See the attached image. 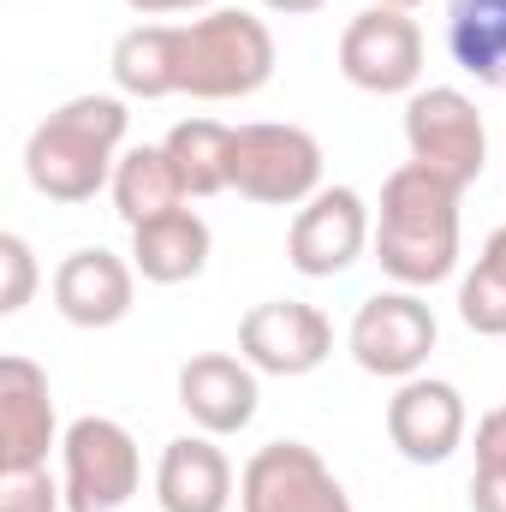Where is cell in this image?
<instances>
[{
	"mask_svg": "<svg viewBox=\"0 0 506 512\" xmlns=\"http://www.w3.org/2000/svg\"><path fill=\"white\" fill-rule=\"evenodd\" d=\"M239 507L245 512H352V495L304 441H268L239 471Z\"/></svg>",
	"mask_w": 506,
	"mask_h": 512,
	"instance_id": "obj_9",
	"label": "cell"
},
{
	"mask_svg": "<svg viewBox=\"0 0 506 512\" xmlns=\"http://www.w3.org/2000/svg\"><path fill=\"white\" fill-rule=\"evenodd\" d=\"M36 292V251L24 233H0V316H18Z\"/></svg>",
	"mask_w": 506,
	"mask_h": 512,
	"instance_id": "obj_24",
	"label": "cell"
},
{
	"mask_svg": "<svg viewBox=\"0 0 506 512\" xmlns=\"http://www.w3.org/2000/svg\"><path fill=\"white\" fill-rule=\"evenodd\" d=\"M179 405L185 417L203 429V435H239L251 429L256 405H262V387H256V370L233 352H197L179 364Z\"/></svg>",
	"mask_w": 506,
	"mask_h": 512,
	"instance_id": "obj_14",
	"label": "cell"
},
{
	"mask_svg": "<svg viewBox=\"0 0 506 512\" xmlns=\"http://www.w3.org/2000/svg\"><path fill=\"white\" fill-rule=\"evenodd\" d=\"M48 447H60L48 370L24 352L0 358V471H42Z\"/></svg>",
	"mask_w": 506,
	"mask_h": 512,
	"instance_id": "obj_13",
	"label": "cell"
},
{
	"mask_svg": "<svg viewBox=\"0 0 506 512\" xmlns=\"http://www.w3.org/2000/svg\"><path fill=\"white\" fill-rule=\"evenodd\" d=\"M126 6L143 18H167V12H209L215 0H126Z\"/></svg>",
	"mask_w": 506,
	"mask_h": 512,
	"instance_id": "obj_26",
	"label": "cell"
},
{
	"mask_svg": "<svg viewBox=\"0 0 506 512\" xmlns=\"http://www.w3.org/2000/svg\"><path fill=\"white\" fill-rule=\"evenodd\" d=\"M405 149L435 179L471 191L489 167V126L465 90L429 84V90H411V102H405Z\"/></svg>",
	"mask_w": 506,
	"mask_h": 512,
	"instance_id": "obj_5",
	"label": "cell"
},
{
	"mask_svg": "<svg viewBox=\"0 0 506 512\" xmlns=\"http://www.w3.org/2000/svg\"><path fill=\"white\" fill-rule=\"evenodd\" d=\"M370 6H399V12H411V6H423V0H370Z\"/></svg>",
	"mask_w": 506,
	"mask_h": 512,
	"instance_id": "obj_28",
	"label": "cell"
},
{
	"mask_svg": "<svg viewBox=\"0 0 506 512\" xmlns=\"http://www.w3.org/2000/svg\"><path fill=\"white\" fill-rule=\"evenodd\" d=\"M66 489L42 471H0V512H60Z\"/></svg>",
	"mask_w": 506,
	"mask_h": 512,
	"instance_id": "obj_25",
	"label": "cell"
},
{
	"mask_svg": "<svg viewBox=\"0 0 506 512\" xmlns=\"http://www.w3.org/2000/svg\"><path fill=\"white\" fill-rule=\"evenodd\" d=\"M268 12H280V18H310V12H322L328 0H262Z\"/></svg>",
	"mask_w": 506,
	"mask_h": 512,
	"instance_id": "obj_27",
	"label": "cell"
},
{
	"mask_svg": "<svg viewBox=\"0 0 506 512\" xmlns=\"http://www.w3.org/2000/svg\"><path fill=\"white\" fill-rule=\"evenodd\" d=\"M459 322L483 340H506V227L489 233L477 268L459 280Z\"/></svg>",
	"mask_w": 506,
	"mask_h": 512,
	"instance_id": "obj_22",
	"label": "cell"
},
{
	"mask_svg": "<svg viewBox=\"0 0 506 512\" xmlns=\"http://www.w3.org/2000/svg\"><path fill=\"white\" fill-rule=\"evenodd\" d=\"M108 72H114L120 96H131V102L179 96V24H131L114 42Z\"/></svg>",
	"mask_w": 506,
	"mask_h": 512,
	"instance_id": "obj_19",
	"label": "cell"
},
{
	"mask_svg": "<svg viewBox=\"0 0 506 512\" xmlns=\"http://www.w3.org/2000/svg\"><path fill=\"white\" fill-rule=\"evenodd\" d=\"M441 340V322L435 310L423 304V292L411 286H393V292H370L346 328V346L358 358L364 376H381V382H411L423 376L429 352Z\"/></svg>",
	"mask_w": 506,
	"mask_h": 512,
	"instance_id": "obj_6",
	"label": "cell"
},
{
	"mask_svg": "<svg viewBox=\"0 0 506 512\" xmlns=\"http://www.w3.org/2000/svg\"><path fill=\"white\" fill-rule=\"evenodd\" d=\"M340 78L364 96H411L423 78V30L399 6H364L340 30Z\"/></svg>",
	"mask_w": 506,
	"mask_h": 512,
	"instance_id": "obj_8",
	"label": "cell"
},
{
	"mask_svg": "<svg viewBox=\"0 0 506 512\" xmlns=\"http://www.w3.org/2000/svg\"><path fill=\"white\" fill-rule=\"evenodd\" d=\"M328 352H334V322L304 298H268V304L245 310V322H239V358L256 376L298 382V376L322 370Z\"/></svg>",
	"mask_w": 506,
	"mask_h": 512,
	"instance_id": "obj_10",
	"label": "cell"
},
{
	"mask_svg": "<svg viewBox=\"0 0 506 512\" xmlns=\"http://www.w3.org/2000/svg\"><path fill=\"white\" fill-rule=\"evenodd\" d=\"M459 185L435 179L429 167L405 161L381 179L376 209V262L393 286H441L459 268Z\"/></svg>",
	"mask_w": 506,
	"mask_h": 512,
	"instance_id": "obj_1",
	"label": "cell"
},
{
	"mask_svg": "<svg viewBox=\"0 0 506 512\" xmlns=\"http://www.w3.org/2000/svg\"><path fill=\"white\" fill-rule=\"evenodd\" d=\"M60 489H66V512H120L143 483V459L126 423L114 417H78L60 435Z\"/></svg>",
	"mask_w": 506,
	"mask_h": 512,
	"instance_id": "obj_7",
	"label": "cell"
},
{
	"mask_svg": "<svg viewBox=\"0 0 506 512\" xmlns=\"http://www.w3.org/2000/svg\"><path fill=\"white\" fill-rule=\"evenodd\" d=\"M131 298H137V268L126 256L102 251H72L54 268V310L72 322V328H114L131 316Z\"/></svg>",
	"mask_w": 506,
	"mask_h": 512,
	"instance_id": "obj_15",
	"label": "cell"
},
{
	"mask_svg": "<svg viewBox=\"0 0 506 512\" xmlns=\"http://www.w3.org/2000/svg\"><path fill=\"white\" fill-rule=\"evenodd\" d=\"M108 191H114V215H120L126 227L161 221V215H173V209L191 203L185 185H179V167H173L167 143H137V149H126Z\"/></svg>",
	"mask_w": 506,
	"mask_h": 512,
	"instance_id": "obj_18",
	"label": "cell"
},
{
	"mask_svg": "<svg viewBox=\"0 0 506 512\" xmlns=\"http://www.w3.org/2000/svg\"><path fill=\"white\" fill-rule=\"evenodd\" d=\"M465 429H471L465 393L441 376H411L387 399V441L411 465H447L465 447Z\"/></svg>",
	"mask_w": 506,
	"mask_h": 512,
	"instance_id": "obj_12",
	"label": "cell"
},
{
	"mask_svg": "<svg viewBox=\"0 0 506 512\" xmlns=\"http://www.w3.org/2000/svg\"><path fill=\"white\" fill-rule=\"evenodd\" d=\"M155 501H161V512H227L233 507V465L215 447V435H179V441L161 447Z\"/></svg>",
	"mask_w": 506,
	"mask_h": 512,
	"instance_id": "obj_16",
	"label": "cell"
},
{
	"mask_svg": "<svg viewBox=\"0 0 506 512\" xmlns=\"http://www.w3.org/2000/svg\"><path fill=\"white\" fill-rule=\"evenodd\" d=\"M233 191L262 209H304L322 191V143L304 126H233Z\"/></svg>",
	"mask_w": 506,
	"mask_h": 512,
	"instance_id": "obj_4",
	"label": "cell"
},
{
	"mask_svg": "<svg viewBox=\"0 0 506 512\" xmlns=\"http://www.w3.org/2000/svg\"><path fill=\"white\" fill-rule=\"evenodd\" d=\"M274 78V36L256 12L209 6L179 24V96L191 102H245Z\"/></svg>",
	"mask_w": 506,
	"mask_h": 512,
	"instance_id": "obj_3",
	"label": "cell"
},
{
	"mask_svg": "<svg viewBox=\"0 0 506 512\" xmlns=\"http://www.w3.org/2000/svg\"><path fill=\"white\" fill-rule=\"evenodd\" d=\"M370 239H376L370 203H364L352 185H322V191L292 215L286 262H292L304 280H334V274H346V268L364 256Z\"/></svg>",
	"mask_w": 506,
	"mask_h": 512,
	"instance_id": "obj_11",
	"label": "cell"
},
{
	"mask_svg": "<svg viewBox=\"0 0 506 512\" xmlns=\"http://www.w3.org/2000/svg\"><path fill=\"white\" fill-rule=\"evenodd\" d=\"M126 96H72L24 137V179L48 203H90L114 185L126 143Z\"/></svg>",
	"mask_w": 506,
	"mask_h": 512,
	"instance_id": "obj_2",
	"label": "cell"
},
{
	"mask_svg": "<svg viewBox=\"0 0 506 512\" xmlns=\"http://www.w3.org/2000/svg\"><path fill=\"white\" fill-rule=\"evenodd\" d=\"M209 251H215V233L209 221L185 203L161 221H143L131 227V268L149 280V286H185L209 268Z\"/></svg>",
	"mask_w": 506,
	"mask_h": 512,
	"instance_id": "obj_17",
	"label": "cell"
},
{
	"mask_svg": "<svg viewBox=\"0 0 506 512\" xmlns=\"http://www.w3.org/2000/svg\"><path fill=\"white\" fill-rule=\"evenodd\" d=\"M471 512H506V405L477 417V471H471Z\"/></svg>",
	"mask_w": 506,
	"mask_h": 512,
	"instance_id": "obj_23",
	"label": "cell"
},
{
	"mask_svg": "<svg viewBox=\"0 0 506 512\" xmlns=\"http://www.w3.org/2000/svg\"><path fill=\"white\" fill-rule=\"evenodd\" d=\"M447 54L465 78L506 90V0H447Z\"/></svg>",
	"mask_w": 506,
	"mask_h": 512,
	"instance_id": "obj_20",
	"label": "cell"
},
{
	"mask_svg": "<svg viewBox=\"0 0 506 512\" xmlns=\"http://www.w3.org/2000/svg\"><path fill=\"white\" fill-rule=\"evenodd\" d=\"M167 155L179 167L185 197H221L233 191V126L221 120H179L167 131Z\"/></svg>",
	"mask_w": 506,
	"mask_h": 512,
	"instance_id": "obj_21",
	"label": "cell"
}]
</instances>
